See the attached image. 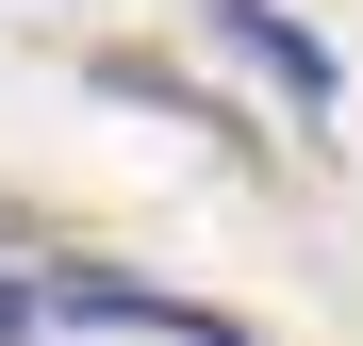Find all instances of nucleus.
<instances>
[{"instance_id": "nucleus-1", "label": "nucleus", "mask_w": 363, "mask_h": 346, "mask_svg": "<svg viewBox=\"0 0 363 346\" xmlns=\"http://www.w3.org/2000/svg\"><path fill=\"white\" fill-rule=\"evenodd\" d=\"M215 33L248 50V67H264V83L297 99V115H330V99H347V67H330V33H314V17H281V0H215Z\"/></svg>"}]
</instances>
